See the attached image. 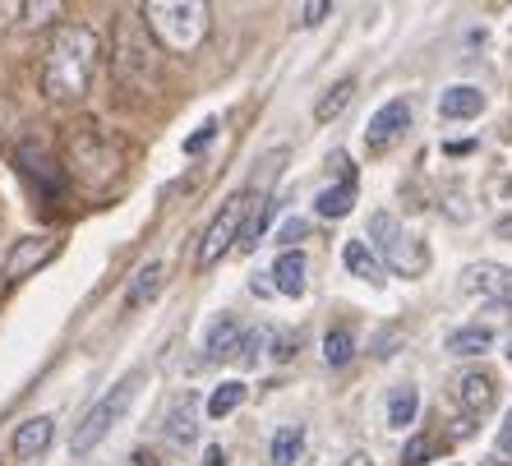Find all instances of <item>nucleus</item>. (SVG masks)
I'll use <instances>...</instances> for the list:
<instances>
[{
    "label": "nucleus",
    "mask_w": 512,
    "mask_h": 466,
    "mask_svg": "<svg viewBox=\"0 0 512 466\" xmlns=\"http://www.w3.org/2000/svg\"><path fill=\"white\" fill-rule=\"evenodd\" d=\"M97 74V33L84 24H65L56 28V37L47 42L42 56V93L51 102H74L84 97L88 84Z\"/></svg>",
    "instance_id": "1"
},
{
    "label": "nucleus",
    "mask_w": 512,
    "mask_h": 466,
    "mask_svg": "<svg viewBox=\"0 0 512 466\" xmlns=\"http://www.w3.org/2000/svg\"><path fill=\"white\" fill-rule=\"evenodd\" d=\"M65 167L84 180V185L102 190V185H111V180L120 176V167H125V144H120L111 130H102L97 120H79V125L65 134Z\"/></svg>",
    "instance_id": "2"
},
{
    "label": "nucleus",
    "mask_w": 512,
    "mask_h": 466,
    "mask_svg": "<svg viewBox=\"0 0 512 466\" xmlns=\"http://www.w3.org/2000/svg\"><path fill=\"white\" fill-rule=\"evenodd\" d=\"M139 14L157 42H167L171 51H194L208 37V5H199V0H157Z\"/></svg>",
    "instance_id": "3"
},
{
    "label": "nucleus",
    "mask_w": 512,
    "mask_h": 466,
    "mask_svg": "<svg viewBox=\"0 0 512 466\" xmlns=\"http://www.w3.org/2000/svg\"><path fill=\"white\" fill-rule=\"evenodd\" d=\"M116 74L134 88H148L157 79V42L139 10H125L116 24Z\"/></svg>",
    "instance_id": "4"
},
{
    "label": "nucleus",
    "mask_w": 512,
    "mask_h": 466,
    "mask_svg": "<svg viewBox=\"0 0 512 466\" xmlns=\"http://www.w3.org/2000/svg\"><path fill=\"white\" fill-rule=\"evenodd\" d=\"M139 383H143V374H125V379L111 388L102 402H97L93 411H88L79 425H74V439H70V453L74 457H88L97 448V443L107 439L111 430H116V420L130 411V402H134V393H139Z\"/></svg>",
    "instance_id": "5"
},
{
    "label": "nucleus",
    "mask_w": 512,
    "mask_h": 466,
    "mask_svg": "<svg viewBox=\"0 0 512 466\" xmlns=\"http://www.w3.org/2000/svg\"><path fill=\"white\" fill-rule=\"evenodd\" d=\"M370 240H374V250L383 254V259L393 263L402 277H420V268H425V245H416V240L402 231V222H397L393 213H374L370 217Z\"/></svg>",
    "instance_id": "6"
},
{
    "label": "nucleus",
    "mask_w": 512,
    "mask_h": 466,
    "mask_svg": "<svg viewBox=\"0 0 512 466\" xmlns=\"http://www.w3.org/2000/svg\"><path fill=\"white\" fill-rule=\"evenodd\" d=\"M250 208H254V194H231L227 204H222V213L213 217V227L203 231V240H199V268H213V263L236 245L240 231H245Z\"/></svg>",
    "instance_id": "7"
},
{
    "label": "nucleus",
    "mask_w": 512,
    "mask_h": 466,
    "mask_svg": "<svg viewBox=\"0 0 512 466\" xmlns=\"http://www.w3.org/2000/svg\"><path fill=\"white\" fill-rule=\"evenodd\" d=\"M60 236H24L14 240V250L5 254V282H24L28 273H37L47 259H56Z\"/></svg>",
    "instance_id": "8"
},
{
    "label": "nucleus",
    "mask_w": 512,
    "mask_h": 466,
    "mask_svg": "<svg viewBox=\"0 0 512 466\" xmlns=\"http://www.w3.org/2000/svg\"><path fill=\"white\" fill-rule=\"evenodd\" d=\"M406 125H411V102H406V97H393V102H383V107L374 111L370 130H365V144H370V153H383V148H393L397 139L406 134Z\"/></svg>",
    "instance_id": "9"
},
{
    "label": "nucleus",
    "mask_w": 512,
    "mask_h": 466,
    "mask_svg": "<svg viewBox=\"0 0 512 466\" xmlns=\"http://www.w3.org/2000/svg\"><path fill=\"white\" fill-rule=\"evenodd\" d=\"M462 291L512 305V268H499V263H476V268H466L462 273Z\"/></svg>",
    "instance_id": "10"
},
{
    "label": "nucleus",
    "mask_w": 512,
    "mask_h": 466,
    "mask_svg": "<svg viewBox=\"0 0 512 466\" xmlns=\"http://www.w3.org/2000/svg\"><path fill=\"white\" fill-rule=\"evenodd\" d=\"M14 157H19V171H24V176H33L37 185H42V199H60V176L51 171V157L42 153V144L24 139Z\"/></svg>",
    "instance_id": "11"
},
{
    "label": "nucleus",
    "mask_w": 512,
    "mask_h": 466,
    "mask_svg": "<svg viewBox=\"0 0 512 466\" xmlns=\"http://www.w3.org/2000/svg\"><path fill=\"white\" fill-rule=\"evenodd\" d=\"M240 347H245V323L240 319H217L208 328V360H240Z\"/></svg>",
    "instance_id": "12"
},
{
    "label": "nucleus",
    "mask_w": 512,
    "mask_h": 466,
    "mask_svg": "<svg viewBox=\"0 0 512 466\" xmlns=\"http://www.w3.org/2000/svg\"><path fill=\"white\" fill-rule=\"evenodd\" d=\"M51 434H56V420L51 416H33L19 425V434H14V457H24V462H33V457L47 453Z\"/></svg>",
    "instance_id": "13"
},
{
    "label": "nucleus",
    "mask_w": 512,
    "mask_h": 466,
    "mask_svg": "<svg viewBox=\"0 0 512 466\" xmlns=\"http://www.w3.org/2000/svg\"><path fill=\"white\" fill-rule=\"evenodd\" d=\"M457 402H462L471 416L489 411V407H494V379H489V374H480V370L462 374V379H457Z\"/></svg>",
    "instance_id": "14"
},
{
    "label": "nucleus",
    "mask_w": 512,
    "mask_h": 466,
    "mask_svg": "<svg viewBox=\"0 0 512 466\" xmlns=\"http://www.w3.org/2000/svg\"><path fill=\"white\" fill-rule=\"evenodd\" d=\"M439 111L448 120H471V116H480V111H485V93H480V88H471V84H457V88H448V93L439 97Z\"/></svg>",
    "instance_id": "15"
},
{
    "label": "nucleus",
    "mask_w": 512,
    "mask_h": 466,
    "mask_svg": "<svg viewBox=\"0 0 512 466\" xmlns=\"http://www.w3.org/2000/svg\"><path fill=\"white\" fill-rule=\"evenodd\" d=\"M273 287L282 291V296H300V291H305V254L286 250L282 259L273 263Z\"/></svg>",
    "instance_id": "16"
},
{
    "label": "nucleus",
    "mask_w": 512,
    "mask_h": 466,
    "mask_svg": "<svg viewBox=\"0 0 512 466\" xmlns=\"http://www.w3.org/2000/svg\"><path fill=\"white\" fill-rule=\"evenodd\" d=\"M416 411H420L416 383H397L393 393H388V425H393V430H406V425L416 420Z\"/></svg>",
    "instance_id": "17"
},
{
    "label": "nucleus",
    "mask_w": 512,
    "mask_h": 466,
    "mask_svg": "<svg viewBox=\"0 0 512 466\" xmlns=\"http://www.w3.org/2000/svg\"><path fill=\"white\" fill-rule=\"evenodd\" d=\"M167 439L176 443V448H185V443L199 439V420H194V402L185 397V402H176V407L167 411Z\"/></svg>",
    "instance_id": "18"
},
{
    "label": "nucleus",
    "mask_w": 512,
    "mask_h": 466,
    "mask_svg": "<svg viewBox=\"0 0 512 466\" xmlns=\"http://www.w3.org/2000/svg\"><path fill=\"white\" fill-rule=\"evenodd\" d=\"M300 448H305V430L300 425H282L273 434V448H268V466H296Z\"/></svg>",
    "instance_id": "19"
},
{
    "label": "nucleus",
    "mask_w": 512,
    "mask_h": 466,
    "mask_svg": "<svg viewBox=\"0 0 512 466\" xmlns=\"http://www.w3.org/2000/svg\"><path fill=\"white\" fill-rule=\"evenodd\" d=\"M351 204H356V180H337V185H328V190L314 199L319 217H346Z\"/></svg>",
    "instance_id": "20"
},
{
    "label": "nucleus",
    "mask_w": 512,
    "mask_h": 466,
    "mask_svg": "<svg viewBox=\"0 0 512 466\" xmlns=\"http://www.w3.org/2000/svg\"><path fill=\"white\" fill-rule=\"evenodd\" d=\"M489 347H494V333H489L485 323H471V328H457V333L448 337V351H453V356H485Z\"/></svg>",
    "instance_id": "21"
},
{
    "label": "nucleus",
    "mask_w": 512,
    "mask_h": 466,
    "mask_svg": "<svg viewBox=\"0 0 512 466\" xmlns=\"http://www.w3.org/2000/svg\"><path fill=\"white\" fill-rule=\"evenodd\" d=\"M342 263H346V268H351L356 277H365V282H379V259H374V250L365 245V240H346Z\"/></svg>",
    "instance_id": "22"
},
{
    "label": "nucleus",
    "mask_w": 512,
    "mask_h": 466,
    "mask_svg": "<svg viewBox=\"0 0 512 466\" xmlns=\"http://www.w3.org/2000/svg\"><path fill=\"white\" fill-rule=\"evenodd\" d=\"M157 287H162V263H148V268H139V277H134L130 291H125V310H139L143 300H153Z\"/></svg>",
    "instance_id": "23"
},
{
    "label": "nucleus",
    "mask_w": 512,
    "mask_h": 466,
    "mask_svg": "<svg viewBox=\"0 0 512 466\" xmlns=\"http://www.w3.org/2000/svg\"><path fill=\"white\" fill-rule=\"evenodd\" d=\"M351 97H356V79H342V84H333L328 93L319 97V102H314V120H333V116H342Z\"/></svg>",
    "instance_id": "24"
},
{
    "label": "nucleus",
    "mask_w": 512,
    "mask_h": 466,
    "mask_svg": "<svg viewBox=\"0 0 512 466\" xmlns=\"http://www.w3.org/2000/svg\"><path fill=\"white\" fill-rule=\"evenodd\" d=\"M240 402H245V383H222V388H213V397H208V416L222 420V416H231Z\"/></svg>",
    "instance_id": "25"
},
{
    "label": "nucleus",
    "mask_w": 512,
    "mask_h": 466,
    "mask_svg": "<svg viewBox=\"0 0 512 466\" xmlns=\"http://www.w3.org/2000/svg\"><path fill=\"white\" fill-rule=\"evenodd\" d=\"M351 356H356V342H351L346 328H333V333L323 337V360H328V365H346Z\"/></svg>",
    "instance_id": "26"
},
{
    "label": "nucleus",
    "mask_w": 512,
    "mask_h": 466,
    "mask_svg": "<svg viewBox=\"0 0 512 466\" xmlns=\"http://www.w3.org/2000/svg\"><path fill=\"white\" fill-rule=\"evenodd\" d=\"M429 457H434V439H411L406 443V453H402V462L406 466H425Z\"/></svg>",
    "instance_id": "27"
},
{
    "label": "nucleus",
    "mask_w": 512,
    "mask_h": 466,
    "mask_svg": "<svg viewBox=\"0 0 512 466\" xmlns=\"http://www.w3.org/2000/svg\"><path fill=\"white\" fill-rule=\"evenodd\" d=\"M213 134H217V120H203L199 130H194L190 139H185V153H190V157H199L203 148H208V139H213Z\"/></svg>",
    "instance_id": "28"
},
{
    "label": "nucleus",
    "mask_w": 512,
    "mask_h": 466,
    "mask_svg": "<svg viewBox=\"0 0 512 466\" xmlns=\"http://www.w3.org/2000/svg\"><path fill=\"white\" fill-rule=\"evenodd\" d=\"M328 14H333V5H328V0H310V5H300V24L314 28V24H323Z\"/></svg>",
    "instance_id": "29"
},
{
    "label": "nucleus",
    "mask_w": 512,
    "mask_h": 466,
    "mask_svg": "<svg viewBox=\"0 0 512 466\" xmlns=\"http://www.w3.org/2000/svg\"><path fill=\"white\" fill-rule=\"evenodd\" d=\"M305 222H300V217H291V222H282V231H277V240H282V245H300V240H305Z\"/></svg>",
    "instance_id": "30"
},
{
    "label": "nucleus",
    "mask_w": 512,
    "mask_h": 466,
    "mask_svg": "<svg viewBox=\"0 0 512 466\" xmlns=\"http://www.w3.org/2000/svg\"><path fill=\"white\" fill-rule=\"evenodd\" d=\"M499 457H508L512 462V416L499 425Z\"/></svg>",
    "instance_id": "31"
},
{
    "label": "nucleus",
    "mask_w": 512,
    "mask_h": 466,
    "mask_svg": "<svg viewBox=\"0 0 512 466\" xmlns=\"http://www.w3.org/2000/svg\"><path fill=\"white\" fill-rule=\"evenodd\" d=\"M203 466H227V453H222V448H203Z\"/></svg>",
    "instance_id": "32"
},
{
    "label": "nucleus",
    "mask_w": 512,
    "mask_h": 466,
    "mask_svg": "<svg viewBox=\"0 0 512 466\" xmlns=\"http://www.w3.org/2000/svg\"><path fill=\"white\" fill-rule=\"evenodd\" d=\"M494 231H499L503 240H512V217H499V227H494Z\"/></svg>",
    "instance_id": "33"
},
{
    "label": "nucleus",
    "mask_w": 512,
    "mask_h": 466,
    "mask_svg": "<svg viewBox=\"0 0 512 466\" xmlns=\"http://www.w3.org/2000/svg\"><path fill=\"white\" fill-rule=\"evenodd\" d=\"M130 466H157V462H153L148 453H134V457H130Z\"/></svg>",
    "instance_id": "34"
},
{
    "label": "nucleus",
    "mask_w": 512,
    "mask_h": 466,
    "mask_svg": "<svg viewBox=\"0 0 512 466\" xmlns=\"http://www.w3.org/2000/svg\"><path fill=\"white\" fill-rule=\"evenodd\" d=\"M508 360H512V347H508Z\"/></svg>",
    "instance_id": "35"
}]
</instances>
